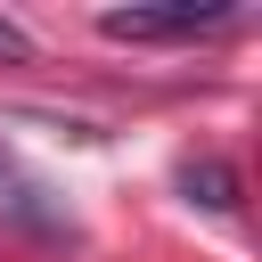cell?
Segmentation results:
<instances>
[{"instance_id": "cell-1", "label": "cell", "mask_w": 262, "mask_h": 262, "mask_svg": "<svg viewBox=\"0 0 262 262\" xmlns=\"http://www.w3.org/2000/svg\"><path fill=\"white\" fill-rule=\"evenodd\" d=\"M229 16L237 8H196V0H180V8H106L98 33L106 41H196V33L229 25Z\"/></svg>"}, {"instance_id": "cell-2", "label": "cell", "mask_w": 262, "mask_h": 262, "mask_svg": "<svg viewBox=\"0 0 262 262\" xmlns=\"http://www.w3.org/2000/svg\"><path fill=\"white\" fill-rule=\"evenodd\" d=\"M180 188H188L205 213H237V196H246V188H237V164H221V156H188V164H180Z\"/></svg>"}, {"instance_id": "cell-3", "label": "cell", "mask_w": 262, "mask_h": 262, "mask_svg": "<svg viewBox=\"0 0 262 262\" xmlns=\"http://www.w3.org/2000/svg\"><path fill=\"white\" fill-rule=\"evenodd\" d=\"M0 57H33V41H25V25H8V16H0Z\"/></svg>"}]
</instances>
